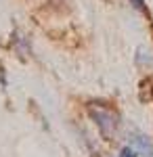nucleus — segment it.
Instances as JSON below:
<instances>
[{"label": "nucleus", "instance_id": "obj_1", "mask_svg": "<svg viewBox=\"0 0 153 157\" xmlns=\"http://www.w3.org/2000/svg\"><path fill=\"white\" fill-rule=\"evenodd\" d=\"M88 115H90V120L96 124V128L105 134L107 138H111L116 134L120 115L109 105H105V103H90L88 105Z\"/></svg>", "mask_w": 153, "mask_h": 157}, {"label": "nucleus", "instance_id": "obj_2", "mask_svg": "<svg viewBox=\"0 0 153 157\" xmlns=\"http://www.w3.org/2000/svg\"><path fill=\"white\" fill-rule=\"evenodd\" d=\"M128 147L139 157H153V143H151V138H147L145 134H134L130 138Z\"/></svg>", "mask_w": 153, "mask_h": 157}, {"label": "nucleus", "instance_id": "obj_3", "mask_svg": "<svg viewBox=\"0 0 153 157\" xmlns=\"http://www.w3.org/2000/svg\"><path fill=\"white\" fill-rule=\"evenodd\" d=\"M120 157H139V155H136L130 147H126V149H122V151H120Z\"/></svg>", "mask_w": 153, "mask_h": 157}, {"label": "nucleus", "instance_id": "obj_4", "mask_svg": "<svg viewBox=\"0 0 153 157\" xmlns=\"http://www.w3.org/2000/svg\"><path fill=\"white\" fill-rule=\"evenodd\" d=\"M139 11H143V13H147V4H145V0H130Z\"/></svg>", "mask_w": 153, "mask_h": 157}]
</instances>
